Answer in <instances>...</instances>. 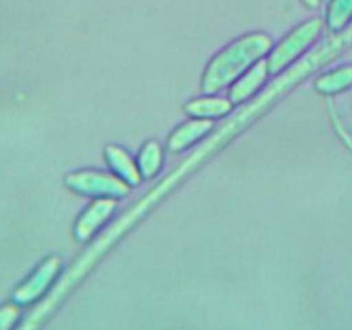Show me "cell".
Masks as SVG:
<instances>
[{
	"mask_svg": "<svg viewBox=\"0 0 352 330\" xmlns=\"http://www.w3.org/2000/svg\"><path fill=\"white\" fill-rule=\"evenodd\" d=\"M274 47L270 34L256 33L244 34L227 45L206 65L201 78V91L206 95L220 91L226 86L236 82L256 62H260Z\"/></svg>",
	"mask_w": 352,
	"mask_h": 330,
	"instance_id": "obj_1",
	"label": "cell"
},
{
	"mask_svg": "<svg viewBox=\"0 0 352 330\" xmlns=\"http://www.w3.org/2000/svg\"><path fill=\"white\" fill-rule=\"evenodd\" d=\"M323 31V21L320 17H313V19L305 21L299 24L298 28L291 31L277 47L274 48L267 58L268 72L270 74H278L282 69L291 65L292 62L298 60L299 55L305 54L322 34Z\"/></svg>",
	"mask_w": 352,
	"mask_h": 330,
	"instance_id": "obj_2",
	"label": "cell"
},
{
	"mask_svg": "<svg viewBox=\"0 0 352 330\" xmlns=\"http://www.w3.org/2000/svg\"><path fill=\"white\" fill-rule=\"evenodd\" d=\"M65 186L89 198L119 199L129 192L131 186L116 174L102 170H76L65 175Z\"/></svg>",
	"mask_w": 352,
	"mask_h": 330,
	"instance_id": "obj_3",
	"label": "cell"
},
{
	"mask_svg": "<svg viewBox=\"0 0 352 330\" xmlns=\"http://www.w3.org/2000/svg\"><path fill=\"white\" fill-rule=\"evenodd\" d=\"M60 258L50 256L14 291L12 299L17 305H30L36 301L41 294L48 289V285L54 282L55 275L60 272Z\"/></svg>",
	"mask_w": 352,
	"mask_h": 330,
	"instance_id": "obj_4",
	"label": "cell"
},
{
	"mask_svg": "<svg viewBox=\"0 0 352 330\" xmlns=\"http://www.w3.org/2000/svg\"><path fill=\"white\" fill-rule=\"evenodd\" d=\"M117 208V201L112 198H96L85 212L79 215L74 226V239L78 243H88L93 236L112 219Z\"/></svg>",
	"mask_w": 352,
	"mask_h": 330,
	"instance_id": "obj_5",
	"label": "cell"
},
{
	"mask_svg": "<svg viewBox=\"0 0 352 330\" xmlns=\"http://www.w3.org/2000/svg\"><path fill=\"white\" fill-rule=\"evenodd\" d=\"M268 74H270V72H268L267 60L261 58L260 62H256L250 71L244 72V74L234 82L232 88H230L229 91L230 102H232L234 105H239V103L246 102L248 98H251V96L261 88V85L267 81Z\"/></svg>",
	"mask_w": 352,
	"mask_h": 330,
	"instance_id": "obj_6",
	"label": "cell"
},
{
	"mask_svg": "<svg viewBox=\"0 0 352 330\" xmlns=\"http://www.w3.org/2000/svg\"><path fill=\"white\" fill-rule=\"evenodd\" d=\"M213 129V122L210 119H192L179 126L174 133L170 134L167 141V148L172 153H179L195 144L196 141L201 140L203 136Z\"/></svg>",
	"mask_w": 352,
	"mask_h": 330,
	"instance_id": "obj_7",
	"label": "cell"
},
{
	"mask_svg": "<svg viewBox=\"0 0 352 330\" xmlns=\"http://www.w3.org/2000/svg\"><path fill=\"white\" fill-rule=\"evenodd\" d=\"M105 158L117 177H120L129 186L140 184L141 179H143L140 167L124 148L117 146V144H110V146L105 148Z\"/></svg>",
	"mask_w": 352,
	"mask_h": 330,
	"instance_id": "obj_8",
	"label": "cell"
},
{
	"mask_svg": "<svg viewBox=\"0 0 352 330\" xmlns=\"http://www.w3.org/2000/svg\"><path fill=\"white\" fill-rule=\"evenodd\" d=\"M352 88V64L325 72L315 81V89L323 96H333Z\"/></svg>",
	"mask_w": 352,
	"mask_h": 330,
	"instance_id": "obj_9",
	"label": "cell"
},
{
	"mask_svg": "<svg viewBox=\"0 0 352 330\" xmlns=\"http://www.w3.org/2000/svg\"><path fill=\"white\" fill-rule=\"evenodd\" d=\"M234 103L226 98H198L186 103L184 110L195 119H219L232 110Z\"/></svg>",
	"mask_w": 352,
	"mask_h": 330,
	"instance_id": "obj_10",
	"label": "cell"
},
{
	"mask_svg": "<svg viewBox=\"0 0 352 330\" xmlns=\"http://www.w3.org/2000/svg\"><path fill=\"white\" fill-rule=\"evenodd\" d=\"M164 164V150L157 141H148L143 144L138 155V167L143 179H151L160 172Z\"/></svg>",
	"mask_w": 352,
	"mask_h": 330,
	"instance_id": "obj_11",
	"label": "cell"
},
{
	"mask_svg": "<svg viewBox=\"0 0 352 330\" xmlns=\"http://www.w3.org/2000/svg\"><path fill=\"white\" fill-rule=\"evenodd\" d=\"M325 21L332 33L346 30L352 23V0H330Z\"/></svg>",
	"mask_w": 352,
	"mask_h": 330,
	"instance_id": "obj_12",
	"label": "cell"
},
{
	"mask_svg": "<svg viewBox=\"0 0 352 330\" xmlns=\"http://www.w3.org/2000/svg\"><path fill=\"white\" fill-rule=\"evenodd\" d=\"M19 318V308L16 305L0 306V330H10Z\"/></svg>",
	"mask_w": 352,
	"mask_h": 330,
	"instance_id": "obj_13",
	"label": "cell"
},
{
	"mask_svg": "<svg viewBox=\"0 0 352 330\" xmlns=\"http://www.w3.org/2000/svg\"><path fill=\"white\" fill-rule=\"evenodd\" d=\"M302 2H305V6L308 7V9H313V10H316L320 6H322V0H302Z\"/></svg>",
	"mask_w": 352,
	"mask_h": 330,
	"instance_id": "obj_14",
	"label": "cell"
}]
</instances>
